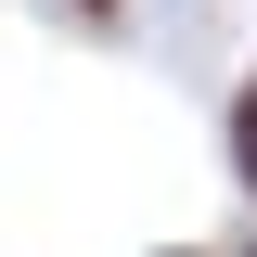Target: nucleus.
<instances>
[{
  "label": "nucleus",
  "mask_w": 257,
  "mask_h": 257,
  "mask_svg": "<svg viewBox=\"0 0 257 257\" xmlns=\"http://www.w3.org/2000/svg\"><path fill=\"white\" fill-rule=\"evenodd\" d=\"M231 167H244V193H257V77H244V103H231Z\"/></svg>",
  "instance_id": "nucleus-1"
},
{
  "label": "nucleus",
  "mask_w": 257,
  "mask_h": 257,
  "mask_svg": "<svg viewBox=\"0 0 257 257\" xmlns=\"http://www.w3.org/2000/svg\"><path fill=\"white\" fill-rule=\"evenodd\" d=\"M77 13H116V0H77Z\"/></svg>",
  "instance_id": "nucleus-3"
},
{
  "label": "nucleus",
  "mask_w": 257,
  "mask_h": 257,
  "mask_svg": "<svg viewBox=\"0 0 257 257\" xmlns=\"http://www.w3.org/2000/svg\"><path fill=\"white\" fill-rule=\"evenodd\" d=\"M155 257H206V244H155Z\"/></svg>",
  "instance_id": "nucleus-2"
},
{
  "label": "nucleus",
  "mask_w": 257,
  "mask_h": 257,
  "mask_svg": "<svg viewBox=\"0 0 257 257\" xmlns=\"http://www.w3.org/2000/svg\"><path fill=\"white\" fill-rule=\"evenodd\" d=\"M244 257H257V244H244Z\"/></svg>",
  "instance_id": "nucleus-4"
}]
</instances>
